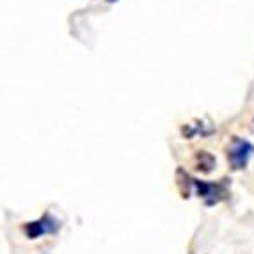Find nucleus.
Masks as SVG:
<instances>
[{
    "mask_svg": "<svg viewBox=\"0 0 254 254\" xmlns=\"http://www.w3.org/2000/svg\"><path fill=\"white\" fill-rule=\"evenodd\" d=\"M254 155V144L251 140L233 137L226 148V158H228L229 167L233 171H242L249 165L251 158Z\"/></svg>",
    "mask_w": 254,
    "mask_h": 254,
    "instance_id": "nucleus-2",
    "label": "nucleus"
},
{
    "mask_svg": "<svg viewBox=\"0 0 254 254\" xmlns=\"http://www.w3.org/2000/svg\"><path fill=\"white\" fill-rule=\"evenodd\" d=\"M251 130H253V133H254V119L251 121Z\"/></svg>",
    "mask_w": 254,
    "mask_h": 254,
    "instance_id": "nucleus-5",
    "label": "nucleus"
},
{
    "mask_svg": "<svg viewBox=\"0 0 254 254\" xmlns=\"http://www.w3.org/2000/svg\"><path fill=\"white\" fill-rule=\"evenodd\" d=\"M194 164H195V169L201 171V173H210L215 167V158L208 151H199L197 157H195Z\"/></svg>",
    "mask_w": 254,
    "mask_h": 254,
    "instance_id": "nucleus-4",
    "label": "nucleus"
},
{
    "mask_svg": "<svg viewBox=\"0 0 254 254\" xmlns=\"http://www.w3.org/2000/svg\"><path fill=\"white\" fill-rule=\"evenodd\" d=\"M195 192V195L204 203V206H215V204L224 203L229 199V187L228 180H220V182H204L189 176V194Z\"/></svg>",
    "mask_w": 254,
    "mask_h": 254,
    "instance_id": "nucleus-1",
    "label": "nucleus"
},
{
    "mask_svg": "<svg viewBox=\"0 0 254 254\" xmlns=\"http://www.w3.org/2000/svg\"><path fill=\"white\" fill-rule=\"evenodd\" d=\"M109 2H116V0H109Z\"/></svg>",
    "mask_w": 254,
    "mask_h": 254,
    "instance_id": "nucleus-6",
    "label": "nucleus"
},
{
    "mask_svg": "<svg viewBox=\"0 0 254 254\" xmlns=\"http://www.w3.org/2000/svg\"><path fill=\"white\" fill-rule=\"evenodd\" d=\"M23 233L29 240H38L45 235H55L61 229V220L52 213H45L39 219L23 224Z\"/></svg>",
    "mask_w": 254,
    "mask_h": 254,
    "instance_id": "nucleus-3",
    "label": "nucleus"
}]
</instances>
